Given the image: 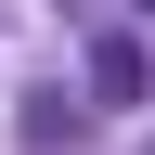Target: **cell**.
<instances>
[{"label": "cell", "mask_w": 155, "mask_h": 155, "mask_svg": "<svg viewBox=\"0 0 155 155\" xmlns=\"http://www.w3.org/2000/svg\"><path fill=\"white\" fill-rule=\"evenodd\" d=\"M91 91H104V104H142V91H155V65L129 52V39H104V52H91Z\"/></svg>", "instance_id": "cell-1"}]
</instances>
